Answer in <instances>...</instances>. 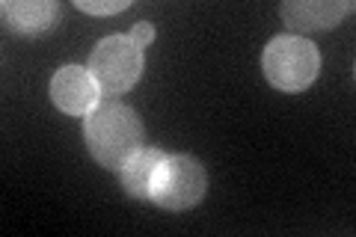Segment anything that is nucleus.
<instances>
[{"mask_svg":"<svg viewBox=\"0 0 356 237\" xmlns=\"http://www.w3.org/2000/svg\"><path fill=\"white\" fill-rule=\"evenodd\" d=\"M83 137L86 149L104 169L119 172L134 154L143 152V140H146V128L137 116V110L113 98H102L92 113L83 122Z\"/></svg>","mask_w":356,"mask_h":237,"instance_id":"f257e3e1","label":"nucleus"},{"mask_svg":"<svg viewBox=\"0 0 356 237\" xmlns=\"http://www.w3.org/2000/svg\"><path fill=\"white\" fill-rule=\"evenodd\" d=\"M261 69L267 83L280 92H303L315 83L321 72V51L297 33H285L267 42L261 54Z\"/></svg>","mask_w":356,"mask_h":237,"instance_id":"f03ea898","label":"nucleus"},{"mask_svg":"<svg viewBox=\"0 0 356 237\" xmlns=\"http://www.w3.org/2000/svg\"><path fill=\"white\" fill-rule=\"evenodd\" d=\"M208 193L205 166L191 154H163L152 178V202L163 211H187Z\"/></svg>","mask_w":356,"mask_h":237,"instance_id":"7ed1b4c3","label":"nucleus"},{"mask_svg":"<svg viewBox=\"0 0 356 237\" xmlns=\"http://www.w3.org/2000/svg\"><path fill=\"white\" fill-rule=\"evenodd\" d=\"M86 69L102 95H122L143 74V48L131 36H107L95 44Z\"/></svg>","mask_w":356,"mask_h":237,"instance_id":"20e7f679","label":"nucleus"},{"mask_svg":"<svg viewBox=\"0 0 356 237\" xmlns=\"http://www.w3.org/2000/svg\"><path fill=\"white\" fill-rule=\"evenodd\" d=\"M51 101L69 116L86 119L102 104V89L83 65H65L51 77Z\"/></svg>","mask_w":356,"mask_h":237,"instance_id":"39448f33","label":"nucleus"},{"mask_svg":"<svg viewBox=\"0 0 356 237\" xmlns=\"http://www.w3.org/2000/svg\"><path fill=\"white\" fill-rule=\"evenodd\" d=\"M282 21L288 30L312 33V30H332L339 21L353 13L350 0H288L282 3Z\"/></svg>","mask_w":356,"mask_h":237,"instance_id":"423d86ee","label":"nucleus"},{"mask_svg":"<svg viewBox=\"0 0 356 237\" xmlns=\"http://www.w3.org/2000/svg\"><path fill=\"white\" fill-rule=\"evenodd\" d=\"M0 13H3L9 30L21 33V36H39L57 24L60 3L54 0H6Z\"/></svg>","mask_w":356,"mask_h":237,"instance_id":"0eeeda50","label":"nucleus"},{"mask_svg":"<svg viewBox=\"0 0 356 237\" xmlns=\"http://www.w3.org/2000/svg\"><path fill=\"white\" fill-rule=\"evenodd\" d=\"M161 161H163V152H158V149H143L140 154H134L131 161L119 169L125 193L134 199H152V178H154V169H158Z\"/></svg>","mask_w":356,"mask_h":237,"instance_id":"6e6552de","label":"nucleus"},{"mask_svg":"<svg viewBox=\"0 0 356 237\" xmlns=\"http://www.w3.org/2000/svg\"><path fill=\"white\" fill-rule=\"evenodd\" d=\"M74 6L81 9V13H89V15H116L122 9L131 6V0H102V3H92V0H74Z\"/></svg>","mask_w":356,"mask_h":237,"instance_id":"1a4fd4ad","label":"nucleus"},{"mask_svg":"<svg viewBox=\"0 0 356 237\" xmlns=\"http://www.w3.org/2000/svg\"><path fill=\"white\" fill-rule=\"evenodd\" d=\"M131 39L137 42L140 48H146V44L154 39V24H149V21H140V24L131 30Z\"/></svg>","mask_w":356,"mask_h":237,"instance_id":"9d476101","label":"nucleus"}]
</instances>
